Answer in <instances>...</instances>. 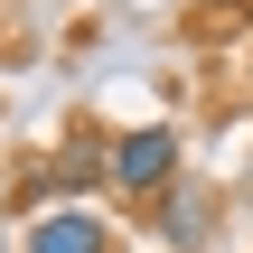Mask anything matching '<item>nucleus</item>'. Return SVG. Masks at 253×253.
<instances>
[{
    "mask_svg": "<svg viewBox=\"0 0 253 253\" xmlns=\"http://www.w3.org/2000/svg\"><path fill=\"white\" fill-rule=\"evenodd\" d=\"M19 253H113V225H103L94 207H47V216L19 235Z\"/></svg>",
    "mask_w": 253,
    "mask_h": 253,
    "instance_id": "7ed1b4c3",
    "label": "nucleus"
},
{
    "mask_svg": "<svg viewBox=\"0 0 253 253\" xmlns=\"http://www.w3.org/2000/svg\"><path fill=\"white\" fill-rule=\"evenodd\" d=\"M84 188H113V141L103 131H66L56 160H47V197H84Z\"/></svg>",
    "mask_w": 253,
    "mask_h": 253,
    "instance_id": "f03ea898",
    "label": "nucleus"
},
{
    "mask_svg": "<svg viewBox=\"0 0 253 253\" xmlns=\"http://www.w3.org/2000/svg\"><path fill=\"white\" fill-rule=\"evenodd\" d=\"M178 188V131L150 122V131H122L113 141V197H169Z\"/></svg>",
    "mask_w": 253,
    "mask_h": 253,
    "instance_id": "f257e3e1",
    "label": "nucleus"
},
{
    "mask_svg": "<svg viewBox=\"0 0 253 253\" xmlns=\"http://www.w3.org/2000/svg\"><path fill=\"white\" fill-rule=\"evenodd\" d=\"M207 225H216L207 188H197V178H178V188L160 197V244H169V253H207Z\"/></svg>",
    "mask_w": 253,
    "mask_h": 253,
    "instance_id": "20e7f679",
    "label": "nucleus"
}]
</instances>
